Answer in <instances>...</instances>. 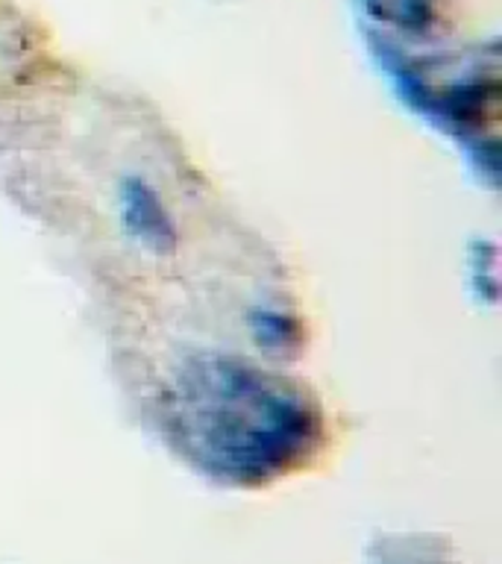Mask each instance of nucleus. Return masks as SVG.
<instances>
[{
    "instance_id": "1",
    "label": "nucleus",
    "mask_w": 502,
    "mask_h": 564,
    "mask_svg": "<svg viewBox=\"0 0 502 564\" xmlns=\"http://www.w3.org/2000/svg\"><path fill=\"white\" fill-rule=\"evenodd\" d=\"M185 449L194 465L227 482H264L308 449L312 417L285 397L188 400Z\"/></svg>"
},
{
    "instance_id": "3",
    "label": "nucleus",
    "mask_w": 502,
    "mask_h": 564,
    "mask_svg": "<svg viewBox=\"0 0 502 564\" xmlns=\"http://www.w3.org/2000/svg\"><path fill=\"white\" fill-rule=\"evenodd\" d=\"M132 200H130V218L132 215H135V212H148V203H150V197L144 192H135V188H132ZM150 212H156V209H150ZM141 218L144 220H150V229H153V236H156L159 229H162V232H167L165 229V215H162V212H156V215H153V218H150V215H141Z\"/></svg>"
},
{
    "instance_id": "2",
    "label": "nucleus",
    "mask_w": 502,
    "mask_h": 564,
    "mask_svg": "<svg viewBox=\"0 0 502 564\" xmlns=\"http://www.w3.org/2000/svg\"><path fill=\"white\" fill-rule=\"evenodd\" d=\"M368 3L376 15L396 21L400 26H412V30L429 26V21L435 18L432 0H368Z\"/></svg>"
}]
</instances>
